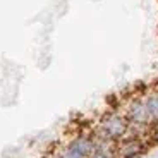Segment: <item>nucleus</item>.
Here are the masks:
<instances>
[{
	"label": "nucleus",
	"instance_id": "obj_1",
	"mask_svg": "<svg viewBox=\"0 0 158 158\" xmlns=\"http://www.w3.org/2000/svg\"><path fill=\"white\" fill-rule=\"evenodd\" d=\"M93 134L98 138L108 139L112 143H118L129 134V122L124 117V114L117 110H108L98 120V126L93 131Z\"/></svg>",
	"mask_w": 158,
	"mask_h": 158
},
{
	"label": "nucleus",
	"instance_id": "obj_2",
	"mask_svg": "<svg viewBox=\"0 0 158 158\" xmlns=\"http://www.w3.org/2000/svg\"><path fill=\"white\" fill-rule=\"evenodd\" d=\"M148 144L139 136H126L122 141L117 143V156L118 158H141L146 153Z\"/></svg>",
	"mask_w": 158,
	"mask_h": 158
},
{
	"label": "nucleus",
	"instance_id": "obj_3",
	"mask_svg": "<svg viewBox=\"0 0 158 158\" xmlns=\"http://www.w3.org/2000/svg\"><path fill=\"white\" fill-rule=\"evenodd\" d=\"M143 100H144V107H146L150 127H156L158 126V91L151 89L150 93L143 96Z\"/></svg>",
	"mask_w": 158,
	"mask_h": 158
},
{
	"label": "nucleus",
	"instance_id": "obj_4",
	"mask_svg": "<svg viewBox=\"0 0 158 158\" xmlns=\"http://www.w3.org/2000/svg\"><path fill=\"white\" fill-rule=\"evenodd\" d=\"M141 158H143V156H141Z\"/></svg>",
	"mask_w": 158,
	"mask_h": 158
}]
</instances>
